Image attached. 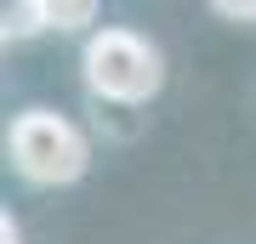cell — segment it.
Instances as JSON below:
<instances>
[{
    "mask_svg": "<svg viewBox=\"0 0 256 244\" xmlns=\"http://www.w3.org/2000/svg\"><path fill=\"white\" fill-rule=\"evenodd\" d=\"M86 85H92L97 102H114V108H137L154 91L165 85V63H160V45L142 40L137 28H97L86 40Z\"/></svg>",
    "mask_w": 256,
    "mask_h": 244,
    "instance_id": "cell-1",
    "label": "cell"
},
{
    "mask_svg": "<svg viewBox=\"0 0 256 244\" xmlns=\"http://www.w3.org/2000/svg\"><path fill=\"white\" fill-rule=\"evenodd\" d=\"M12 165H18V176H28L34 188H63V182L86 176L92 148H86V136L74 131L63 114L23 108L12 119Z\"/></svg>",
    "mask_w": 256,
    "mask_h": 244,
    "instance_id": "cell-2",
    "label": "cell"
},
{
    "mask_svg": "<svg viewBox=\"0 0 256 244\" xmlns=\"http://www.w3.org/2000/svg\"><path fill=\"white\" fill-rule=\"evenodd\" d=\"M6 40H28V34H40V28H52V6L46 0H18V6H6Z\"/></svg>",
    "mask_w": 256,
    "mask_h": 244,
    "instance_id": "cell-3",
    "label": "cell"
},
{
    "mask_svg": "<svg viewBox=\"0 0 256 244\" xmlns=\"http://www.w3.org/2000/svg\"><path fill=\"white\" fill-rule=\"evenodd\" d=\"M97 17L92 0H52V28H86Z\"/></svg>",
    "mask_w": 256,
    "mask_h": 244,
    "instance_id": "cell-4",
    "label": "cell"
},
{
    "mask_svg": "<svg viewBox=\"0 0 256 244\" xmlns=\"http://www.w3.org/2000/svg\"><path fill=\"white\" fill-rule=\"evenodd\" d=\"M216 17H234V23H256V6L245 0V6H239V0H216Z\"/></svg>",
    "mask_w": 256,
    "mask_h": 244,
    "instance_id": "cell-5",
    "label": "cell"
},
{
    "mask_svg": "<svg viewBox=\"0 0 256 244\" xmlns=\"http://www.w3.org/2000/svg\"><path fill=\"white\" fill-rule=\"evenodd\" d=\"M0 244H18V222H12V216L0 222Z\"/></svg>",
    "mask_w": 256,
    "mask_h": 244,
    "instance_id": "cell-6",
    "label": "cell"
}]
</instances>
